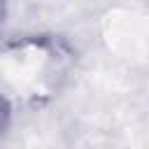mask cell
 Returning a JSON list of instances; mask_svg holds the SVG:
<instances>
[{
	"instance_id": "7a4b0ae2",
	"label": "cell",
	"mask_w": 149,
	"mask_h": 149,
	"mask_svg": "<svg viewBox=\"0 0 149 149\" xmlns=\"http://www.w3.org/2000/svg\"><path fill=\"white\" fill-rule=\"evenodd\" d=\"M5 16H7V0H0V23L5 21Z\"/></svg>"
},
{
	"instance_id": "6da1fadb",
	"label": "cell",
	"mask_w": 149,
	"mask_h": 149,
	"mask_svg": "<svg viewBox=\"0 0 149 149\" xmlns=\"http://www.w3.org/2000/svg\"><path fill=\"white\" fill-rule=\"evenodd\" d=\"M12 119H14V107H12L9 98L0 93V140L7 135V130L12 126Z\"/></svg>"
}]
</instances>
